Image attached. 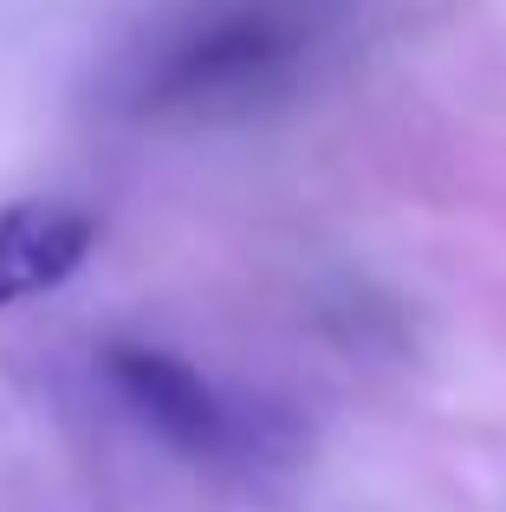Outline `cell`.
<instances>
[{
    "label": "cell",
    "instance_id": "cell-2",
    "mask_svg": "<svg viewBox=\"0 0 506 512\" xmlns=\"http://www.w3.org/2000/svg\"><path fill=\"white\" fill-rule=\"evenodd\" d=\"M104 383L130 409V422L150 428L182 461H241L253 448V422L176 350L104 344Z\"/></svg>",
    "mask_w": 506,
    "mask_h": 512
},
{
    "label": "cell",
    "instance_id": "cell-3",
    "mask_svg": "<svg viewBox=\"0 0 506 512\" xmlns=\"http://www.w3.org/2000/svg\"><path fill=\"white\" fill-rule=\"evenodd\" d=\"M98 247V221L72 201H13L0 208V312L59 292Z\"/></svg>",
    "mask_w": 506,
    "mask_h": 512
},
{
    "label": "cell",
    "instance_id": "cell-1",
    "mask_svg": "<svg viewBox=\"0 0 506 512\" xmlns=\"http://www.w3.org/2000/svg\"><path fill=\"white\" fill-rule=\"evenodd\" d=\"M305 39L292 0H195L130 52L124 104L137 117H247L292 85Z\"/></svg>",
    "mask_w": 506,
    "mask_h": 512
}]
</instances>
